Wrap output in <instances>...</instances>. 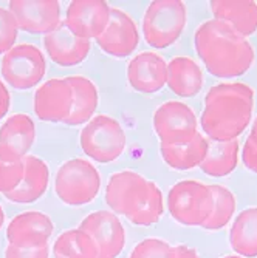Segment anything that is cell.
<instances>
[{
    "label": "cell",
    "instance_id": "25",
    "mask_svg": "<svg viewBox=\"0 0 257 258\" xmlns=\"http://www.w3.org/2000/svg\"><path fill=\"white\" fill-rule=\"evenodd\" d=\"M229 244L240 256H257V207L245 209L229 230Z\"/></svg>",
    "mask_w": 257,
    "mask_h": 258
},
{
    "label": "cell",
    "instance_id": "4",
    "mask_svg": "<svg viewBox=\"0 0 257 258\" xmlns=\"http://www.w3.org/2000/svg\"><path fill=\"white\" fill-rule=\"evenodd\" d=\"M186 5L181 0H153L143 19V36L152 48H168L186 27Z\"/></svg>",
    "mask_w": 257,
    "mask_h": 258
},
{
    "label": "cell",
    "instance_id": "30",
    "mask_svg": "<svg viewBox=\"0 0 257 258\" xmlns=\"http://www.w3.org/2000/svg\"><path fill=\"white\" fill-rule=\"evenodd\" d=\"M19 25L10 10L0 8V54H7L17 40Z\"/></svg>",
    "mask_w": 257,
    "mask_h": 258
},
{
    "label": "cell",
    "instance_id": "23",
    "mask_svg": "<svg viewBox=\"0 0 257 258\" xmlns=\"http://www.w3.org/2000/svg\"><path fill=\"white\" fill-rule=\"evenodd\" d=\"M239 162V141L219 143L214 139H208V153L204 161L200 164V169L208 176L222 178L232 173Z\"/></svg>",
    "mask_w": 257,
    "mask_h": 258
},
{
    "label": "cell",
    "instance_id": "15",
    "mask_svg": "<svg viewBox=\"0 0 257 258\" xmlns=\"http://www.w3.org/2000/svg\"><path fill=\"white\" fill-rule=\"evenodd\" d=\"M73 107V91L64 79H50L34 95V113L40 121L64 122Z\"/></svg>",
    "mask_w": 257,
    "mask_h": 258
},
{
    "label": "cell",
    "instance_id": "7",
    "mask_svg": "<svg viewBox=\"0 0 257 258\" xmlns=\"http://www.w3.org/2000/svg\"><path fill=\"white\" fill-rule=\"evenodd\" d=\"M79 144L88 158L101 164H109L123 155L126 149V132L112 116L96 114L82 128Z\"/></svg>",
    "mask_w": 257,
    "mask_h": 258
},
{
    "label": "cell",
    "instance_id": "11",
    "mask_svg": "<svg viewBox=\"0 0 257 258\" xmlns=\"http://www.w3.org/2000/svg\"><path fill=\"white\" fill-rule=\"evenodd\" d=\"M79 229L95 240L99 250L98 258H116L121 255L126 244V232L123 223L113 212L96 210L82 220Z\"/></svg>",
    "mask_w": 257,
    "mask_h": 258
},
{
    "label": "cell",
    "instance_id": "27",
    "mask_svg": "<svg viewBox=\"0 0 257 258\" xmlns=\"http://www.w3.org/2000/svg\"><path fill=\"white\" fill-rule=\"evenodd\" d=\"M211 190L214 197L213 214L201 227L208 230H220L225 226H228V223L236 212V197L225 185L219 184L211 185Z\"/></svg>",
    "mask_w": 257,
    "mask_h": 258
},
{
    "label": "cell",
    "instance_id": "1",
    "mask_svg": "<svg viewBox=\"0 0 257 258\" xmlns=\"http://www.w3.org/2000/svg\"><path fill=\"white\" fill-rule=\"evenodd\" d=\"M194 43L206 70L220 79L243 76L255 59L251 42L223 20L211 19L201 23Z\"/></svg>",
    "mask_w": 257,
    "mask_h": 258
},
{
    "label": "cell",
    "instance_id": "31",
    "mask_svg": "<svg viewBox=\"0 0 257 258\" xmlns=\"http://www.w3.org/2000/svg\"><path fill=\"white\" fill-rule=\"evenodd\" d=\"M48 244L40 246V247H33V249H22L8 244L5 250V258H48Z\"/></svg>",
    "mask_w": 257,
    "mask_h": 258
},
{
    "label": "cell",
    "instance_id": "21",
    "mask_svg": "<svg viewBox=\"0 0 257 258\" xmlns=\"http://www.w3.org/2000/svg\"><path fill=\"white\" fill-rule=\"evenodd\" d=\"M204 84L200 65L191 57L178 56L168 63V85L180 98H192Z\"/></svg>",
    "mask_w": 257,
    "mask_h": 258
},
{
    "label": "cell",
    "instance_id": "3",
    "mask_svg": "<svg viewBox=\"0 0 257 258\" xmlns=\"http://www.w3.org/2000/svg\"><path fill=\"white\" fill-rule=\"evenodd\" d=\"M106 203L115 215H124L136 226H152L165 214L160 187L132 170L110 176L106 187Z\"/></svg>",
    "mask_w": 257,
    "mask_h": 258
},
{
    "label": "cell",
    "instance_id": "24",
    "mask_svg": "<svg viewBox=\"0 0 257 258\" xmlns=\"http://www.w3.org/2000/svg\"><path fill=\"white\" fill-rule=\"evenodd\" d=\"M161 158L174 170H191L200 167L208 153V138L197 135L191 143L181 146H160Z\"/></svg>",
    "mask_w": 257,
    "mask_h": 258
},
{
    "label": "cell",
    "instance_id": "36",
    "mask_svg": "<svg viewBox=\"0 0 257 258\" xmlns=\"http://www.w3.org/2000/svg\"><path fill=\"white\" fill-rule=\"evenodd\" d=\"M4 224H5V212H4L2 206H0V230H2Z\"/></svg>",
    "mask_w": 257,
    "mask_h": 258
},
{
    "label": "cell",
    "instance_id": "5",
    "mask_svg": "<svg viewBox=\"0 0 257 258\" xmlns=\"http://www.w3.org/2000/svg\"><path fill=\"white\" fill-rule=\"evenodd\" d=\"M214 197L211 185L184 179L172 185L168 195L171 217L183 226H203L213 214Z\"/></svg>",
    "mask_w": 257,
    "mask_h": 258
},
{
    "label": "cell",
    "instance_id": "6",
    "mask_svg": "<svg viewBox=\"0 0 257 258\" xmlns=\"http://www.w3.org/2000/svg\"><path fill=\"white\" fill-rule=\"evenodd\" d=\"M101 189V176L91 162L75 158L64 162L55 179L59 200L68 206H84L95 200Z\"/></svg>",
    "mask_w": 257,
    "mask_h": 258
},
{
    "label": "cell",
    "instance_id": "8",
    "mask_svg": "<svg viewBox=\"0 0 257 258\" xmlns=\"http://www.w3.org/2000/svg\"><path fill=\"white\" fill-rule=\"evenodd\" d=\"M46 72V62L36 45L19 43L4 56L2 76L16 90L36 87Z\"/></svg>",
    "mask_w": 257,
    "mask_h": 258
},
{
    "label": "cell",
    "instance_id": "16",
    "mask_svg": "<svg viewBox=\"0 0 257 258\" xmlns=\"http://www.w3.org/2000/svg\"><path fill=\"white\" fill-rule=\"evenodd\" d=\"M53 221L42 212H23L14 217L7 227V240L11 246L33 249L48 244L53 233Z\"/></svg>",
    "mask_w": 257,
    "mask_h": 258
},
{
    "label": "cell",
    "instance_id": "18",
    "mask_svg": "<svg viewBox=\"0 0 257 258\" xmlns=\"http://www.w3.org/2000/svg\"><path fill=\"white\" fill-rule=\"evenodd\" d=\"M43 45L50 59L61 67L79 65L90 53V40L76 36L67 27L65 22H61L59 27L45 34Z\"/></svg>",
    "mask_w": 257,
    "mask_h": 258
},
{
    "label": "cell",
    "instance_id": "28",
    "mask_svg": "<svg viewBox=\"0 0 257 258\" xmlns=\"http://www.w3.org/2000/svg\"><path fill=\"white\" fill-rule=\"evenodd\" d=\"M130 258H172V246L160 238H146L133 247Z\"/></svg>",
    "mask_w": 257,
    "mask_h": 258
},
{
    "label": "cell",
    "instance_id": "17",
    "mask_svg": "<svg viewBox=\"0 0 257 258\" xmlns=\"http://www.w3.org/2000/svg\"><path fill=\"white\" fill-rule=\"evenodd\" d=\"M127 81L135 91L152 95L168 84V63L153 51H143L129 62Z\"/></svg>",
    "mask_w": 257,
    "mask_h": 258
},
{
    "label": "cell",
    "instance_id": "37",
    "mask_svg": "<svg viewBox=\"0 0 257 258\" xmlns=\"http://www.w3.org/2000/svg\"><path fill=\"white\" fill-rule=\"evenodd\" d=\"M223 258H243L240 255H228V256H223Z\"/></svg>",
    "mask_w": 257,
    "mask_h": 258
},
{
    "label": "cell",
    "instance_id": "13",
    "mask_svg": "<svg viewBox=\"0 0 257 258\" xmlns=\"http://www.w3.org/2000/svg\"><path fill=\"white\" fill-rule=\"evenodd\" d=\"M36 139V125L25 113H16L0 127V161L20 162L28 156Z\"/></svg>",
    "mask_w": 257,
    "mask_h": 258
},
{
    "label": "cell",
    "instance_id": "20",
    "mask_svg": "<svg viewBox=\"0 0 257 258\" xmlns=\"http://www.w3.org/2000/svg\"><path fill=\"white\" fill-rule=\"evenodd\" d=\"M23 166H25V173H23L22 182L17 185V189H14L11 194H7L5 197L13 203L28 204L37 201L46 192L50 172L46 162L33 155H28L23 159Z\"/></svg>",
    "mask_w": 257,
    "mask_h": 258
},
{
    "label": "cell",
    "instance_id": "35",
    "mask_svg": "<svg viewBox=\"0 0 257 258\" xmlns=\"http://www.w3.org/2000/svg\"><path fill=\"white\" fill-rule=\"evenodd\" d=\"M249 138L254 141V143L257 144V116H255V119L252 122V127H251V133H249Z\"/></svg>",
    "mask_w": 257,
    "mask_h": 258
},
{
    "label": "cell",
    "instance_id": "19",
    "mask_svg": "<svg viewBox=\"0 0 257 258\" xmlns=\"http://www.w3.org/2000/svg\"><path fill=\"white\" fill-rule=\"evenodd\" d=\"M209 7L214 19L226 22L243 37L257 31V2L254 0H213Z\"/></svg>",
    "mask_w": 257,
    "mask_h": 258
},
{
    "label": "cell",
    "instance_id": "14",
    "mask_svg": "<svg viewBox=\"0 0 257 258\" xmlns=\"http://www.w3.org/2000/svg\"><path fill=\"white\" fill-rule=\"evenodd\" d=\"M99 48L113 57H127L139 43V33L133 19L118 8H110V20L96 39Z\"/></svg>",
    "mask_w": 257,
    "mask_h": 258
},
{
    "label": "cell",
    "instance_id": "12",
    "mask_svg": "<svg viewBox=\"0 0 257 258\" xmlns=\"http://www.w3.org/2000/svg\"><path fill=\"white\" fill-rule=\"evenodd\" d=\"M110 7L104 0H73L67 8L65 23L82 39H98L109 25Z\"/></svg>",
    "mask_w": 257,
    "mask_h": 258
},
{
    "label": "cell",
    "instance_id": "33",
    "mask_svg": "<svg viewBox=\"0 0 257 258\" xmlns=\"http://www.w3.org/2000/svg\"><path fill=\"white\" fill-rule=\"evenodd\" d=\"M11 105V96H10V91L5 87V84L0 81V119L5 118V114L8 113Z\"/></svg>",
    "mask_w": 257,
    "mask_h": 258
},
{
    "label": "cell",
    "instance_id": "29",
    "mask_svg": "<svg viewBox=\"0 0 257 258\" xmlns=\"http://www.w3.org/2000/svg\"><path fill=\"white\" fill-rule=\"evenodd\" d=\"M25 173V166L23 161L20 162H4L0 161V194H11L23 179Z\"/></svg>",
    "mask_w": 257,
    "mask_h": 258
},
{
    "label": "cell",
    "instance_id": "10",
    "mask_svg": "<svg viewBox=\"0 0 257 258\" xmlns=\"http://www.w3.org/2000/svg\"><path fill=\"white\" fill-rule=\"evenodd\" d=\"M8 10L19 30L31 34H48L62 22L58 0H11Z\"/></svg>",
    "mask_w": 257,
    "mask_h": 258
},
{
    "label": "cell",
    "instance_id": "2",
    "mask_svg": "<svg viewBox=\"0 0 257 258\" xmlns=\"http://www.w3.org/2000/svg\"><path fill=\"white\" fill-rule=\"evenodd\" d=\"M254 110V90L243 82L214 85L206 93L201 128L208 139L219 143L237 139L249 125Z\"/></svg>",
    "mask_w": 257,
    "mask_h": 258
},
{
    "label": "cell",
    "instance_id": "34",
    "mask_svg": "<svg viewBox=\"0 0 257 258\" xmlns=\"http://www.w3.org/2000/svg\"><path fill=\"white\" fill-rule=\"evenodd\" d=\"M172 258H200L198 252L189 246L178 244L172 247Z\"/></svg>",
    "mask_w": 257,
    "mask_h": 258
},
{
    "label": "cell",
    "instance_id": "9",
    "mask_svg": "<svg viewBox=\"0 0 257 258\" xmlns=\"http://www.w3.org/2000/svg\"><path fill=\"white\" fill-rule=\"evenodd\" d=\"M153 128L163 146H181L198 135L194 110L178 101H169L157 108Z\"/></svg>",
    "mask_w": 257,
    "mask_h": 258
},
{
    "label": "cell",
    "instance_id": "22",
    "mask_svg": "<svg viewBox=\"0 0 257 258\" xmlns=\"http://www.w3.org/2000/svg\"><path fill=\"white\" fill-rule=\"evenodd\" d=\"M65 81L70 84L73 91V107L70 116L64 121V124L75 127L82 125L91 119L98 108V88L90 79L84 76H68Z\"/></svg>",
    "mask_w": 257,
    "mask_h": 258
},
{
    "label": "cell",
    "instance_id": "32",
    "mask_svg": "<svg viewBox=\"0 0 257 258\" xmlns=\"http://www.w3.org/2000/svg\"><path fill=\"white\" fill-rule=\"evenodd\" d=\"M242 161L248 170L257 173V144L249 136L246 138L242 149Z\"/></svg>",
    "mask_w": 257,
    "mask_h": 258
},
{
    "label": "cell",
    "instance_id": "26",
    "mask_svg": "<svg viewBox=\"0 0 257 258\" xmlns=\"http://www.w3.org/2000/svg\"><path fill=\"white\" fill-rule=\"evenodd\" d=\"M55 258H98L99 250L87 232L82 229H70L62 232L53 246Z\"/></svg>",
    "mask_w": 257,
    "mask_h": 258
}]
</instances>
